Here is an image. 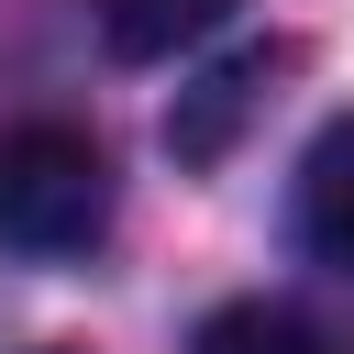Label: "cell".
I'll return each mask as SVG.
<instances>
[{
    "label": "cell",
    "instance_id": "6da1fadb",
    "mask_svg": "<svg viewBox=\"0 0 354 354\" xmlns=\"http://www.w3.org/2000/svg\"><path fill=\"white\" fill-rule=\"evenodd\" d=\"M111 232V155L77 122H22L0 133V254H88Z\"/></svg>",
    "mask_w": 354,
    "mask_h": 354
},
{
    "label": "cell",
    "instance_id": "7a4b0ae2",
    "mask_svg": "<svg viewBox=\"0 0 354 354\" xmlns=\"http://www.w3.org/2000/svg\"><path fill=\"white\" fill-rule=\"evenodd\" d=\"M288 232H299L310 266L354 277V111H332V122L310 133V155H299V177H288Z\"/></svg>",
    "mask_w": 354,
    "mask_h": 354
},
{
    "label": "cell",
    "instance_id": "3957f363",
    "mask_svg": "<svg viewBox=\"0 0 354 354\" xmlns=\"http://www.w3.org/2000/svg\"><path fill=\"white\" fill-rule=\"evenodd\" d=\"M254 88H266V55H232V66H210V77H199V88L166 111V144H177L188 166H210V155L232 144V122L254 111Z\"/></svg>",
    "mask_w": 354,
    "mask_h": 354
},
{
    "label": "cell",
    "instance_id": "277c9868",
    "mask_svg": "<svg viewBox=\"0 0 354 354\" xmlns=\"http://www.w3.org/2000/svg\"><path fill=\"white\" fill-rule=\"evenodd\" d=\"M100 11V44L111 55H133V66H155V55H177V44H199L232 0H88Z\"/></svg>",
    "mask_w": 354,
    "mask_h": 354
},
{
    "label": "cell",
    "instance_id": "5b68a950",
    "mask_svg": "<svg viewBox=\"0 0 354 354\" xmlns=\"http://www.w3.org/2000/svg\"><path fill=\"white\" fill-rule=\"evenodd\" d=\"M188 354H343L321 321H299V310H277V299H232V310H210L199 321V343Z\"/></svg>",
    "mask_w": 354,
    "mask_h": 354
},
{
    "label": "cell",
    "instance_id": "8992f818",
    "mask_svg": "<svg viewBox=\"0 0 354 354\" xmlns=\"http://www.w3.org/2000/svg\"><path fill=\"white\" fill-rule=\"evenodd\" d=\"M33 354H66V343H33Z\"/></svg>",
    "mask_w": 354,
    "mask_h": 354
}]
</instances>
